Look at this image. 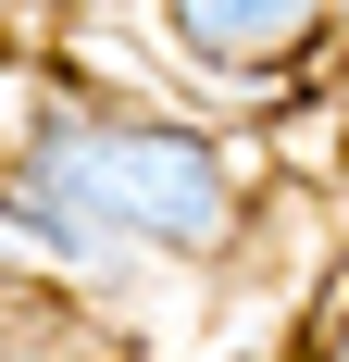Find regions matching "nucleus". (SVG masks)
<instances>
[{
    "label": "nucleus",
    "mask_w": 349,
    "mask_h": 362,
    "mask_svg": "<svg viewBox=\"0 0 349 362\" xmlns=\"http://www.w3.org/2000/svg\"><path fill=\"white\" fill-rule=\"evenodd\" d=\"M13 187L63 200L112 250H225L237 238V163L174 112H50V138L13 163Z\"/></svg>",
    "instance_id": "f257e3e1"
},
{
    "label": "nucleus",
    "mask_w": 349,
    "mask_h": 362,
    "mask_svg": "<svg viewBox=\"0 0 349 362\" xmlns=\"http://www.w3.org/2000/svg\"><path fill=\"white\" fill-rule=\"evenodd\" d=\"M162 37H174L200 75L262 88V75H287L300 50H324V13H312V0H174V13H162Z\"/></svg>",
    "instance_id": "f03ea898"
},
{
    "label": "nucleus",
    "mask_w": 349,
    "mask_h": 362,
    "mask_svg": "<svg viewBox=\"0 0 349 362\" xmlns=\"http://www.w3.org/2000/svg\"><path fill=\"white\" fill-rule=\"evenodd\" d=\"M50 112H63V75L50 63H0V175L50 138Z\"/></svg>",
    "instance_id": "7ed1b4c3"
},
{
    "label": "nucleus",
    "mask_w": 349,
    "mask_h": 362,
    "mask_svg": "<svg viewBox=\"0 0 349 362\" xmlns=\"http://www.w3.org/2000/svg\"><path fill=\"white\" fill-rule=\"evenodd\" d=\"M0 275H50V250H37V225L0 200Z\"/></svg>",
    "instance_id": "20e7f679"
},
{
    "label": "nucleus",
    "mask_w": 349,
    "mask_h": 362,
    "mask_svg": "<svg viewBox=\"0 0 349 362\" xmlns=\"http://www.w3.org/2000/svg\"><path fill=\"white\" fill-rule=\"evenodd\" d=\"M324 362H349V300H337V337H324Z\"/></svg>",
    "instance_id": "39448f33"
}]
</instances>
